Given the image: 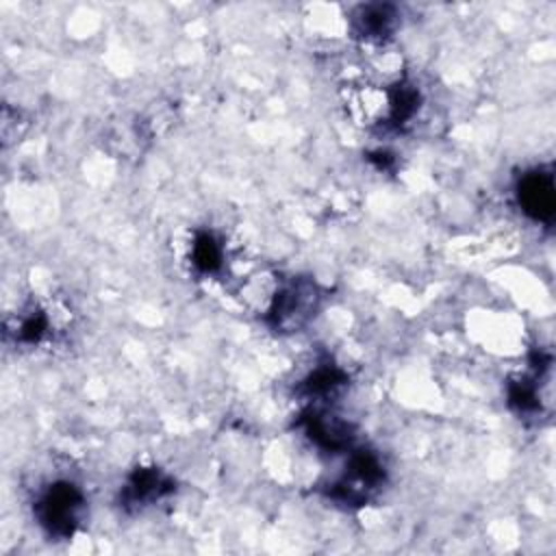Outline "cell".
<instances>
[{"instance_id":"obj_1","label":"cell","mask_w":556,"mask_h":556,"mask_svg":"<svg viewBox=\"0 0 556 556\" xmlns=\"http://www.w3.org/2000/svg\"><path fill=\"white\" fill-rule=\"evenodd\" d=\"M83 497L76 486L67 482H56L46 491L37 504V515L50 534H70L78 521Z\"/></svg>"},{"instance_id":"obj_2","label":"cell","mask_w":556,"mask_h":556,"mask_svg":"<svg viewBox=\"0 0 556 556\" xmlns=\"http://www.w3.org/2000/svg\"><path fill=\"white\" fill-rule=\"evenodd\" d=\"M315 300L317 291L311 282H291L285 287L278 285L267 313L276 326L285 330H295L311 317Z\"/></svg>"},{"instance_id":"obj_3","label":"cell","mask_w":556,"mask_h":556,"mask_svg":"<svg viewBox=\"0 0 556 556\" xmlns=\"http://www.w3.org/2000/svg\"><path fill=\"white\" fill-rule=\"evenodd\" d=\"M521 208L541 222H549L554 215V182L547 172H528L517 187Z\"/></svg>"},{"instance_id":"obj_4","label":"cell","mask_w":556,"mask_h":556,"mask_svg":"<svg viewBox=\"0 0 556 556\" xmlns=\"http://www.w3.org/2000/svg\"><path fill=\"white\" fill-rule=\"evenodd\" d=\"M224 263V248L211 232H202L191 243V265L204 274L219 269Z\"/></svg>"},{"instance_id":"obj_5","label":"cell","mask_w":556,"mask_h":556,"mask_svg":"<svg viewBox=\"0 0 556 556\" xmlns=\"http://www.w3.org/2000/svg\"><path fill=\"white\" fill-rule=\"evenodd\" d=\"M393 9L387 4H369L363 7L361 13L356 15L358 22V30L363 33V37H382L391 30V22H393Z\"/></svg>"}]
</instances>
